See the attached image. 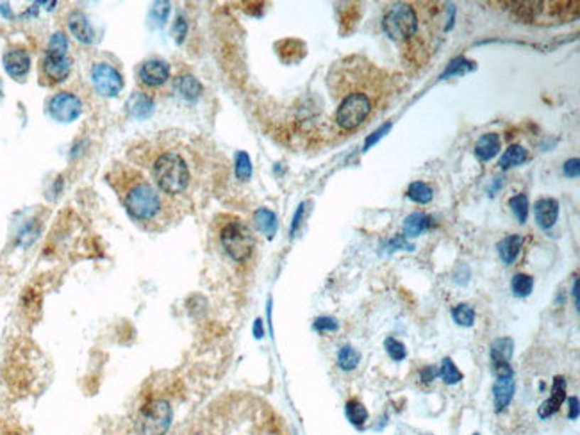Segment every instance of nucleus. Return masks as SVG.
Returning <instances> with one entry per match:
<instances>
[{
    "instance_id": "nucleus-1",
    "label": "nucleus",
    "mask_w": 580,
    "mask_h": 435,
    "mask_svg": "<svg viewBox=\"0 0 580 435\" xmlns=\"http://www.w3.org/2000/svg\"><path fill=\"white\" fill-rule=\"evenodd\" d=\"M331 80L338 82V86H333V91L334 97L340 98L334 113V124L341 132L350 134L361 129L382 104L386 79L375 66L359 59L358 77L343 79L341 73H338L336 79Z\"/></svg>"
},
{
    "instance_id": "nucleus-2",
    "label": "nucleus",
    "mask_w": 580,
    "mask_h": 435,
    "mask_svg": "<svg viewBox=\"0 0 580 435\" xmlns=\"http://www.w3.org/2000/svg\"><path fill=\"white\" fill-rule=\"evenodd\" d=\"M107 182L118 193L127 213L139 223H166L181 207L177 198L164 195L154 181L131 164H117L107 173Z\"/></svg>"
},
{
    "instance_id": "nucleus-3",
    "label": "nucleus",
    "mask_w": 580,
    "mask_h": 435,
    "mask_svg": "<svg viewBox=\"0 0 580 435\" xmlns=\"http://www.w3.org/2000/svg\"><path fill=\"white\" fill-rule=\"evenodd\" d=\"M150 170H152L154 184L164 195L172 196V198H181L183 195H186L191 181H193L190 163L177 150H161L154 157Z\"/></svg>"
},
{
    "instance_id": "nucleus-4",
    "label": "nucleus",
    "mask_w": 580,
    "mask_h": 435,
    "mask_svg": "<svg viewBox=\"0 0 580 435\" xmlns=\"http://www.w3.org/2000/svg\"><path fill=\"white\" fill-rule=\"evenodd\" d=\"M421 16L411 4H394L386 11L382 20L384 31L394 41H411L420 31Z\"/></svg>"
},
{
    "instance_id": "nucleus-5",
    "label": "nucleus",
    "mask_w": 580,
    "mask_h": 435,
    "mask_svg": "<svg viewBox=\"0 0 580 435\" xmlns=\"http://www.w3.org/2000/svg\"><path fill=\"white\" fill-rule=\"evenodd\" d=\"M220 241H222V247L227 255L236 262L247 261L256 247L252 230L248 229L247 223H243L241 220L227 222L220 230Z\"/></svg>"
},
{
    "instance_id": "nucleus-6",
    "label": "nucleus",
    "mask_w": 580,
    "mask_h": 435,
    "mask_svg": "<svg viewBox=\"0 0 580 435\" xmlns=\"http://www.w3.org/2000/svg\"><path fill=\"white\" fill-rule=\"evenodd\" d=\"M172 424V407L164 399H154L143 407L139 416L141 435H164Z\"/></svg>"
},
{
    "instance_id": "nucleus-7",
    "label": "nucleus",
    "mask_w": 580,
    "mask_h": 435,
    "mask_svg": "<svg viewBox=\"0 0 580 435\" xmlns=\"http://www.w3.org/2000/svg\"><path fill=\"white\" fill-rule=\"evenodd\" d=\"M70 70H72V59L68 58V54L47 50L40 63L41 82L47 86H55L70 75Z\"/></svg>"
},
{
    "instance_id": "nucleus-8",
    "label": "nucleus",
    "mask_w": 580,
    "mask_h": 435,
    "mask_svg": "<svg viewBox=\"0 0 580 435\" xmlns=\"http://www.w3.org/2000/svg\"><path fill=\"white\" fill-rule=\"evenodd\" d=\"M92 82L102 97H117L124 90V77L109 63H97L93 66Z\"/></svg>"
},
{
    "instance_id": "nucleus-9",
    "label": "nucleus",
    "mask_w": 580,
    "mask_h": 435,
    "mask_svg": "<svg viewBox=\"0 0 580 435\" xmlns=\"http://www.w3.org/2000/svg\"><path fill=\"white\" fill-rule=\"evenodd\" d=\"M48 113L54 120L61 122V124H70V122L77 120L82 113V102L73 93L61 91V93L54 95L48 102Z\"/></svg>"
},
{
    "instance_id": "nucleus-10",
    "label": "nucleus",
    "mask_w": 580,
    "mask_h": 435,
    "mask_svg": "<svg viewBox=\"0 0 580 435\" xmlns=\"http://www.w3.org/2000/svg\"><path fill=\"white\" fill-rule=\"evenodd\" d=\"M496 380L493 385V399H495L496 412H502L509 407L515 396V371L509 364L495 366Z\"/></svg>"
},
{
    "instance_id": "nucleus-11",
    "label": "nucleus",
    "mask_w": 580,
    "mask_h": 435,
    "mask_svg": "<svg viewBox=\"0 0 580 435\" xmlns=\"http://www.w3.org/2000/svg\"><path fill=\"white\" fill-rule=\"evenodd\" d=\"M138 79L149 90L163 86L170 79L168 63L161 61V59H149V61H145L139 66Z\"/></svg>"
},
{
    "instance_id": "nucleus-12",
    "label": "nucleus",
    "mask_w": 580,
    "mask_h": 435,
    "mask_svg": "<svg viewBox=\"0 0 580 435\" xmlns=\"http://www.w3.org/2000/svg\"><path fill=\"white\" fill-rule=\"evenodd\" d=\"M4 68L9 75L16 77V79L27 75V72L31 68V58L27 54V50H23V48H9L4 54Z\"/></svg>"
},
{
    "instance_id": "nucleus-13",
    "label": "nucleus",
    "mask_w": 580,
    "mask_h": 435,
    "mask_svg": "<svg viewBox=\"0 0 580 435\" xmlns=\"http://www.w3.org/2000/svg\"><path fill=\"white\" fill-rule=\"evenodd\" d=\"M564 398H566V380L562 377H555L554 389H552L550 398H548L544 403H541L539 410H537V416L543 417V419L554 416V414L561 409Z\"/></svg>"
},
{
    "instance_id": "nucleus-14",
    "label": "nucleus",
    "mask_w": 580,
    "mask_h": 435,
    "mask_svg": "<svg viewBox=\"0 0 580 435\" xmlns=\"http://www.w3.org/2000/svg\"><path fill=\"white\" fill-rule=\"evenodd\" d=\"M534 214H536V222L541 229H552L557 222L559 216V203L554 198L537 200L534 205Z\"/></svg>"
},
{
    "instance_id": "nucleus-15",
    "label": "nucleus",
    "mask_w": 580,
    "mask_h": 435,
    "mask_svg": "<svg viewBox=\"0 0 580 435\" xmlns=\"http://www.w3.org/2000/svg\"><path fill=\"white\" fill-rule=\"evenodd\" d=\"M68 29H70V33L75 36V40H79L80 43L90 45V43H93V40H95V33H93L88 18H86V16L79 11L70 15Z\"/></svg>"
},
{
    "instance_id": "nucleus-16",
    "label": "nucleus",
    "mask_w": 580,
    "mask_h": 435,
    "mask_svg": "<svg viewBox=\"0 0 580 435\" xmlns=\"http://www.w3.org/2000/svg\"><path fill=\"white\" fill-rule=\"evenodd\" d=\"M127 111L134 118H149L154 111V100L145 91H134L127 102Z\"/></svg>"
},
{
    "instance_id": "nucleus-17",
    "label": "nucleus",
    "mask_w": 580,
    "mask_h": 435,
    "mask_svg": "<svg viewBox=\"0 0 580 435\" xmlns=\"http://www.w3.org/2000/svg\"><path fill=\"white\" fill-rule=\"evenodd\" d=\"M500 138L496 134H484L475 145V156H477L478 161L482 163H488L491 161L496 154L500 152Z\"/></svg>"
},
{
    "instance_id": "nucleus-18",
    "label": "nucleus",
    "mask_w": 580,
    "mask_h": 435,
    "mask_svg": "<svg viewBox=\"0 0 580 435\" xmlns=\"http://www.w3.org/2000/svg\"><path fill=\"white\" fill-rule=\"evenodd\" d=\"M523 245V237L518 236V234H512V236L504 237V240L498 243V254H500V259L505 262V264H512L518 257L520 250H522Z\"/></svg>"
},
{
    "instance_id": "nucleus-19",
    "label": "nucleus",
    "mask_w": 580,
    "mask_h": 435,
    "mask_svg": "<svg viewBox=\"0 0 580 435\" xmlns=\"http://www.w3.org/2000/svg\"><path fill=\"white\" fill-rule=\"evenodd\" d=\"M254 223H256L257 230L263 236H267L268 240H272L277 232V216L270 209H264V207L257 209L256 214H254Z\"/></svg>"
},
{
    "instance_id": "nucleus-20",
    "label": "nucleus",
    "mask_w": 580,
    "mask_h": 435,
    "mask_svg": "<svg viewBox=\"0 0 580 435\" xmlns=\"http://www.w3.org/2000/svg\"><path fill=\"white\" fill-rule=\"evenodd\" d=\"M512 350H515V341L511 338L496 339L491 345V360L493 366H502V364H509L512 357Z\"/></svg>"
},
{
    "instance_id": "nucleus-21",
    "label": "nucleus",
    "mask_w": 580,
    "mask_h": 435,
    "mask_svg": "<svg viewBox=\"0 0 580 435\" xmlns=\"http://www.w3.org/2000/svg\"><path fill=\"white\" fill-rule=\"evenodd\" d=\"M429 229V216L424 213H412L405 218L404 234L405 237H418Z\"/></svg>"
},
{
    "instance_id": "nucleus-22",
    "label": "nucleus",
    "mask_w": 580,
    "mask_h": 435,
    "mask_svg": "<svg viewBox=\"0 0 580 435\" xmlns=\"http://www.w3.org/2000/svg\"><path fill=\"white\" fill-rule=\"evenodd\" d=\"M176 87L184 98L188 100H195V98L200 97L202 93V86L193 75H183L176 80Z\"/></svg>"
},
{
    "instance_id": "nucleus-23",
    "label": "nucleus",
    "mask_w": 580,
    "mask_h": 435,
    "mask_svg": "<svg viewBox=\"0 0 580 435\" xmlns=\"http://www.w3.org/2000/svg\"><path fill=\"white\" fill-rule=\"evenodd\" d=\"M345 414H347V419L358 428L365 426V423L368 421V410L358 399H348L347 407H345Z\"/></svg>"
},
{
    "instance_id": "nucleus-24",
    "label": "nucleus",
    "mask_w": 580,
    "mask_h": 435,
    "mask_svg": "<svg viewBox=\"0 0 580 435\" xmlns=\"http://www.w3.org/2000/svg\"><path fill=\"white\" fill-rule=\"evenodd\" d=\"M527 157H529V154H527V150L523 149L522 145H511L505 150L504 156H502L500 166L504 168V170H509V168L525 163Z\"/></svg>"
},
{
    "instance_id": "nucleus-25",
    "label": "nucleus",
    "mask_w": 580,
    "mask_h": 435,
    "mask_svg": "<svg viewBox=\"0 0 580 435\" xmlns=\"http://www.w3.org/2000/svg\"><path fill=\"white\" fill-rule=\"evenodd\" d=\"M359 360H361V355H359L358 350L350 345H345L343 348L338 353V366L343 371H352L358 367Z\"/></svg>"
},
{
    "instance_id": "nucleus-26",
    "label": "nucleus",
    "mask_w": 580,
    "mask_h": 435,
    "mask_svg": "<svg viewBox=\"0 0 580 435\" xmlns=\"http://www.w3.org/2000/svg\"><path fill=\"white\" fill-rule=\"evenodd\" d=\"M407 196L417 203H429L432 200V188L425 182H412L407 189Z\"/></svg>"
},
{
    "instance_id": "nucleus-27",
    "label": "nucleus",
    "mask_w": 580,
    "mask_h": 435,
    "mask_svg": "<svg viewBox=\"0 0 580 435\" xmlns=\"http://www.w3.org/2000/svg\"><path fill=\"white\" fill-rule=\"evenodd\" d=\"M532 287H534V280H532V276H530V275H525V273H518V275L512 276L511 289H512V293L516 294V296H520V298L529 296V294L532 293Z\"/></svg>"
},
{
    "instance_id": "nucleus-28",
    "label": "nucleus",
    "mask_w": 580,
    "mask_h": 435,
    "mask_svg": "<svg viewBox=\"0 0 580 435\" xmlns=\"http://www.w3.org/2000/svg\"><path fill=\"white\" fill-rule=\"evenodd\" d=\"M439 377H441L443 382L449 385H453V384H457V382L463 380V373L457 370V366L453 364V360L449 359V357L443 359L441 367H439Z\"/></svg>"
},
{
    "instance_id": "nucleus-29",
    "label": "nucleus",
    "mask_w": 580,
    "mask_h": 435,
    "mask_svg": "<svg viewBox=\"0 0 580 435\" xmlns=\"http://www.w3.org/2000/svg\"><path fill=\"white\" fill-rule=\"evenodd\" d=\"M452 318L457 325L471 326L475 321V311L468 304H459L452 308Z\"/></svg>"
},
{
    "instance_id": "nucleus-30",
    "label": "nucleus",
    "mask_w": 580,
    "mask_h": 435,
    "mask_svg": "<svg viewBox=\"0 0 580 435\" xmlns=\"http://www.w3.org/2000/svg\"><path fill=\"white\" fill-rule=\"evenodd\" d=\"M509 205H511L515 216L518 218V222L525 223L527 216H529V198H527V195H516L515 198H511Z\"/></svg>"
},
{
    "instance_id": "nucleus-31",
    "label": "nucleus",
    "mask_w": 580,
    "mask_h": 435,
    "mask_svg": "<svg viewBox=\"0 0 580 435\" xmlns=\"http://www.w3.org/2000/svg\"><path fill=\"white\" fill-rule=\"evenodd\" d=\"M236 177L240 181H248L252 177V163H250V157H248L247 152L236 154Z\"/></svg>"
},
{
    "instance_id": "nucleus-32",
    "label": "nucleus",
    "mask_w": 580,
    "mask_h": 435,
    "mask_svg": "<svg viewBox=\"0 0 580 435\" xmlns=\"http://www.w3.org/2000/svg\"><path fill=\"white\" fill-rule=\"evenodd\" d=\"M384 348H386L387 355H390L394 362H400V360H404L405 355H407V350H405L404 343H400L394 338H387L386 341H384Z\"/></svg>"
},
{
    "instance_id": "nucleus-33",
    "label": "nucleus",
    "mask_w": 580,
    "mask_h": 435,
    "mask_svg": "<svg viewBox=\"0 0 580 435\" xmlns=\"http://www.w3.org/2000/svg\"><path fill=\"white\" fill-rule=\"evenodd\" d=\"M470 70H473V63L459 58V59H456V61L450 63V66L446 68V72L443 73L441 79H446V77H450V75H463V73L470 72Z\"/></svg>"
},
{
    "instance_id": "nucleus-34",
    "label": "nucleus",
    "mask_w": 580,
    "mask_h": 435,
    "mask_svg": "<svg viewBox=\"0 0 580 435\" xmlns=\"http://www.w3.org/2000/svg\"><path fill=\"white\" fill-rule=\"evenodd\" d=\"M168 13H170L168 2H156V4L152 6V11H150V18H152V22H156V26H163V23L166 22V18H168Z\"/></svg>"
},
{
    "instance_id": "nucleus-35",
    "label": "nucleus",
    "mask_w": 580,
    "mask_h": 435,
    "mask_svg": "<svg viewBox=\"0 0 580 435\" xmlns=\"http://www.w3.org/2000/svg\"><path fill=\"white\" fill-rule=\"evenodd\" d=\"M48 52H61V54H68V40L63 33L52 34L50 41H48Z\"/></svg>"
},
{
    "instance_id": "nucleus-36",
    "label": "nucleus",
    "mask_w": 580,
    "mask_h": 435,
    "mask_svg": "<svg viewBox=\"0 0 580 435\" xmlns=\"http://www.w3.org/2000/svg\"><path fill=\"white\" fill-rule=\"evenodd\" d=\"M314 331L318 332H336L340 328V323L334 318H328V316H321L314 321Z\"/></svg>"
},
{
    "instance_id": "nucleus-37",
    "label": "nucleus",
    "mask_w": 580,
    "mask_h": 435,
    "mask_svg": "<svg viewBox=\"0 0 580 435\" xmlns=\"http://www.w3.org/2000/svg\"><path fill=\"white\" fill-rule=\"evenodd\" d=\"M186 31H188V23L184 18H177L176 26H173V36H176L177 43H183L184 38H186Z\"/></svg>"
},
{
    "instance_id": "nucleus-38",
    "label": "nucleus",
    "mask_w": 580,
    "mask_h": 435,
    "mask_svg": "<svg viewBox=\"0 0 580 435\" xmlns=\"http://www.w3.org/2000/svg\"><path fill=\"white\" fill-rule=\"evenodd\" d=\"M387 248H390V252H394V250H398V248H405V250H414V247H412L411 243H407V241H405V236H397V237H393V240L390 241V243H387Z\"/></svg>"
},
{
    "instance_id": "nucleus-39",
    "label": "nucleus",
    "mask_w": 580,
    "mask_h": 435,
    "mask_svg": "<svg viewBox=\"0 0 580 435\" xmlns=\"http://www.w3.org/2000/svg\"><path fill=\"white\" fill-rule=\"evenodd\" d=\"M390 129H391V124H387V125H382V127H380L379 131H375V132H373V134L370 136L368 139H366V143H365V150H370V146H373V145H375V143L379 141V139L382 138V136L386 134L387 131H390Z\"/></svg>"
},
{
    "instance_id": "nucleus-40",
    "label": "nucleus",
    "mask_w": 580,
    "mask_h": 435,
    "mask_svg": "<svg viewBox=\"0 0 580 435\" xmlns=\"http://www.w3.org/2000/svg\"><path fill=\"white\" fill-rule=\"evenodd\" d=\"M438 375H439V370H438V367H434V366L424 367V370L420 371V377H421V382H424V384H431L434 378H438Z\"/></svg>"
},
{
    "instance_id": "nucleus-41",
    "label": "nucleus",
    "mask_w": 580,
    "mask_h": 435,
    "mask_svg": "<svg viewBox=\"0 0 580 435\" xmlns=\"http://www.w3.org/2000/svg\"><path fill=\"white\" fill-rule=\"evenodd\" d=\"M579 159H571V161H568V163L564 164V173L568 175V177H571V178H576L579 177Z\"/></svg>"
},
{
    "instance_id": "nucleus-42",
    "label": "nucleus",
    "mask_w": 580,
    "mask_h": 435,
    "mask_svg": "<svg viewBox=\"0 0 580 435\" xmlns=\"http://www.w3.org/2000/svg\"><path fill=\"white\" fill-rule=\"evenodd\" d=\"M576 417H579V398L573 396L569 399V419H576Z\"/></svg>"
},
{
    "instance_id": "nucleus-43",
    "label": "nucleus",
    "mask_w": 580,
    "mask_h": 435,
    "mask_svg": "<svg viewBox=\"0 0 580 435\" xmlns=\"http://www.w3.org/2000/svg\"><path fill=\"white\" fill-rule=\"evenodd\" d=\"M254 334H256L257 339L263 338V323H261V319H256V325H254Z\"/></svg>"
},
{
    "instance_id": "nucleus-44",
    "label": "nucleus",
    "mask_w": 580,
    "mask_h": 435,
    "mask_svg": "<svg viewBox=\"0 0 580 435\" xmlns=\"http://www.w3.org/2000/svg\"><path fill=\"white\" fill-rule=\"evenodd\" d=\"M302 210H304V205H300V209L296 210V216H295V220H293V227H291V234H295V230H296V227H299V223H300V216H302Z\"/></svg>"
},
{
    "instance_id": "nucleus-45",
    "label": "nucleus",
    "mask_w": 580,
    "mask_h": 435,
    "mask_svg": "<svg viewBox=\"0 0 580 435\" xmlns=\"http://www.w3.org/2000/svg\"><path fill=\"white\" fill-rule=\"evenodd\" d=\"M573 296H575V305L579 307V280H575L573 284Z\"/></svg>"
},
{
    "instance_id": "nucleus-46",
    "label": "nucleus",
    "mask_w": 580,
    "mask_h": 435,
    "mask_svg": "<svg viewBox=\"0 0 580 435\" xmlns=\"http://www.w3.org/2000/svg\"><path fill=\"white\" fill-rule=\"evenodd\" d=\"M473 435H480V434H473Z\"/></svg>"
}]
</instances>
